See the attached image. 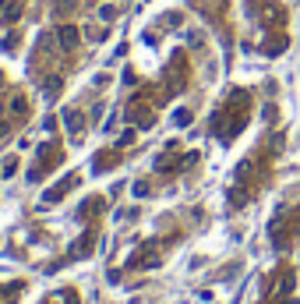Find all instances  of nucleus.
Returning <instances> with one entry per match:
<instances>
[{"label": "nucleus", "mask_w": 300, "mask_h": 304, "mask_svg": "<svg viewBox=\"0 0 300 304\" xmlns=\"http://www.w3.org/2000/svg\"><path fill=\"white\" fill-rule=\"evenodd\" d=\"M78 39H82V32L74 28V25H60V28H57V43H60V50H74V46H78Z\"/></svg>", "instance_id": "1"}, {"label": "nucleus", "mask_w": 300, "mask_h": 304, "mask_svg": "<svg viewBox=\"0 0 300 304\" xmlns=\"http://www.w3.org/2000/svg\"><path fill=\"white\" fill-rule=\"evenodd\" d=\"M67 128H71L74 135H82V128H85V117H82V113H67Z\"/></svg>", "instance_id": "2"}, {"label": "nucleus", "mask_w": 300, "mask_h": 304, "mask_svg": "<svg viewBox=\"0 0 300 304\" xmlns=\"http://www.w3.org/2000/svg\"><path fill=\"white\" fill-rule=\"evenodd\" d=\"M113 14H117L113 4H102V7H99V18H102V21H113Z\"/></svg>", "instance_id": "3"}, {"label": "nucleus", "mask_w": 300, "mask_h": 304, "mask_svg": "<svg viewBox=\"0 0 300 304\" xmlns=\"http://www.w3.org/2000/svg\"><path fill=\"white\" fill-rule=\"evenodd\" d=\"M74 7V0H57V14H64V11H71Z\"/></svg>", "instance_id": "4"}, {"label": "nucleus", "mask_w": 300, "mask_h": 304, "mask_svg": "<svg viewBox=\"0 0 300 304\" xmlns=\"http://www.w3.org/2000/svg\"><path fill=\"white\" fill-rule=\"evenodd\" d=\"M85 35H89V39H102V28H96V25H89V28H85Z\"/></svg>", "instance_id": "5"}, {"label": "nucleus", "mask_w": 300, "mask_h": 304, "mask_svg": "<svg viewBox=\"0 0 300 304\" xmlns=\"http://www.w3.org/2000/svg\"><path fill=\"white\" fill-rule=\"evenodd\" d=\"M4 7H7V0H0V11H4Z\"/></svg>", "instance_id": "6"}]
</instances>
